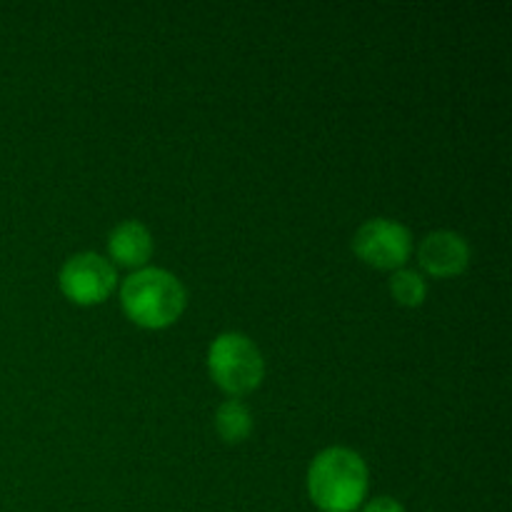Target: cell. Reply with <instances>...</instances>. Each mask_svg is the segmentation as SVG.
Masks as SVG:
<instances>
[{"label":"cell","mask_w":512,"mask_h":512,"mask_svg":"<svg viewBox=\"0 0 512 512\" xmlns=\"http://www.w3.org/2000/svg\"><path fill=\"white\" fill-rule=\"evenodd\" d=\"M390 293L405 308H418V305H423L425 295H428V285H425L423 275L418 270L400 268L390 280Z\"/></svg>","instance_id":"9c48e42d"},{"label":"cell","mask_w":512,"mask_h":512,"mask_svg":"<svg viewBox=\"0 0 512 512\" xmlns=\"http://www.w3.org/2000/svg\"><path fill=\"white\" fill-rule=\"evenodd\" d=\"M363 512H405V508L393 498H375L365 505Z\"/></svg>","instance_id":"30bf717a"},{"label":"cell","mask_w":512,"mask_h":512,"mask_svg":"<svg viewBox=\"0 0 512 512\" xmlns=\"http://www.w3.org/2000/svg\"><path fill=\"white\" fill-rule=\"evenodd\" d=\"M420 268L433 278H453L468 270L470 265V245L468 240L453 230H435L425 235L418 248Z\"/></svg>","instance_id":"8992f818"},{"label":"cell","mask_w":512,"mask_h":512,"mask_svg":"<svg viewBox=\"0 0 512 512\" xmlns=\"http://www.w3.org/2000/svg\"><path fill=\"white\" fill-rule=\"evenodd\" d=\"M310 500L323 512H353L368 495V465L355 450L328 448L308 470Z\"/></svg>","instance_id":"6da1fadb"},{"label":"cell","mask_w":512,"mask_h":512,"mask_svg":"<svg viewBox=\"0 0 512 512\" xmlns=\"http://www.w3.org/2000/svg\"><path fill=\"white\" fill-rule=\"evenodd\" d=\"M210 378L230 395H245L263 383L265 363L258 345L243 333H223L208 350Z\"/></svg>","instance_id":"3957f363"},{"label":"cell","mask_w":512,"mask_h":512,"mask_svg":"<svg viewBox=\"0 0 512 512\" xmlns=\"http://www.w3.org/2000/svg\"><path fill=\"white\" fill-rule=\"evenodd\" d=\"M413 250V235L405 225L388 218L368 220L353 238V253L380 270H400Z\"/></svg>","instance_id":"277c9868"},{"label":"cell","mask_w":512,"mask_h":512,"mask_svg":"<svg viewBox=\"0 0 512 512\" xmlns=\"http://www.w3.org/2000/svg\"><path fill=\"white\" fill-rule=\"evenodd\" d=\"M215 430L225 443H243L253 433V415L240 400H225L215 413Z\"/></svg>","instance_id":"ba28073f"},{"label":"cell","mask_w":512,"mask_h":512,"mask_svg":"<svg viewBox=\"0 0 512 512\" xmlns=\"http://www.w3.org/2000/svg\"><path fill=\"white\" fill-rule=\"evenodd\" d=\"M120 303L135 325L160 330L173 325L185 310V288L163 268H140L125 278Z\"/></svg>","instance_id":"7a4b0ae2"},{"label":"cell","mask_w":512,"mask_h":512,"mask_svg":"<svg viewBox=\"0 0 512 512\" xmlns=\"http://www.w3.org/2000/svg\"><path fill=\"white\" fill-rule=\"evenodd\" d=\"M110 258L125 268H140L153 255V235L138 220H123L108 235Z\"/></svg>","instance_id":"52a82bcc"},{"label":"cell","mask_w":512,"mask_h":512,"mask_svg":"<svg viewBox=\"0 0 512 512\" xmlns=\"http://www.w3.org/2000/svg\"><path fill=\"white\" fill-rule=\"evenodd\" d=\"M60 290L68 300L78 305H98L108 300L115 288L113 263L98 253L70 255L60 268Z\"/></svg>","instance_id":"5b68a950"}]
</instances>
